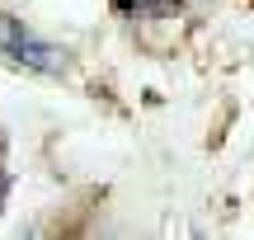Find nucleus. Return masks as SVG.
I'll use <instances>...</instances> for the list:
<instances>
[{"mask_svg":"<svg viewBox=\"0 0 254 240\" xmlns=\"http://www.w3.org/2000/svg\"><path fill=\"white\" fill-rule=\"evenodd\" d=\"M0 52L9 57V61L28 66V71H43V75H62L66 71V52L52 43H43L38 33H28L19 19L0 14Z\"/></svg>","mask_w":254,"mask_h":240,"instance_id":"1","label":"nucleus"},{"mask_svg":"<svg viewBox=\"0 0 254 240\" xmlns=\"http://www.w3.org/2000/svg\"><path fill=\"white\" fill-rule=\"evenodd\" d=\"M123 14H136V9H170L174 0H113Z\"/></svg>","mask_w":254,"mask_h":240,"instance_id":"2","label":"nucleus"}]
</instances>
